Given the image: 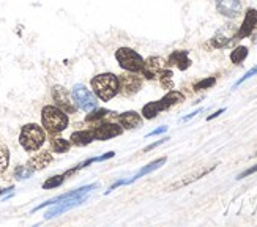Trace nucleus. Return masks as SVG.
<instances>
[{
    "label": "nucleus",
    "mask_w": 257,
    "mask_h": 227,
    "mask_svg": "<svg viewBox=\"0 0 257 227\" xmlns=\"http://www.w3.org/2000/svg\"><path fill=\"white\" fill-rule=\"evenodd\" d=\"M182 101H185V95L182 92H177V90H171V92H167L161 99L145 104L142 107V116H144V119L152 120L158 116V113L171 109L175 104H180Z\"/></svg>",
    "instance_id": "1"
},
{
    "label": "nucleus",
    "mask_w": 257,
    "mask_h": 227,
    "mask_svg": "<svg viewBox=\"0 0 257 227\" xmlns=\"http://www.w3.org/2000/svg\"><path fill=\"white\" fill-rule=\"evenodd\" d=\"M92 88L101 101H110L118 93V79L112 73H103L92 79Z\"/></svg>",
    "instance_id": "2"
},
{
    "label": "nucleus",
    "mask_w": 257,
    "mask_h": 227,
    "mask_svg": "<svg viewBox=\"0 0 257 227\" xmlns=\"http://www.w3.org/2000/svg\"><path fill=\"white\" fill-rule=\"evenodd\" d=\"M41 122L43 127L51 134H59L66 127H68V117H66L65 110H62L57 106H46L43 107L41 112Z\"/></svg>",
    "instance_id": "3"
},
{
    "label": "nucleus",
    "mask_w": 257,
    "mask_h": 227,
    "mask_svg": "<svg viewBox=\"0 0 257 227\" xmlns=\"http://www.w3.org/2000/svg\"><path fill=\"white\" fill-rule=\"evenodd\" d=\"M46 141V136L41 127L35 123H29L24 125L19 134V144L22 145V149L26 152H37L41 149V145Z\"/></svg>",
    "instance_id": "4"
},
{
    "label": "nucleus",
    "mask_w": 257,
    "mask_h": 227,
    "mask_svg": "<svg viewBox=\"0 0 257 227\" xmlns=\"http://www.w3.org/2000/svg\"><path fill=\"white\" fill-rule=\"evenodd\" d=\"M115 60L118 62V65L126 71L131 73H141L142 66H144V59L141 57V54H138L131 48H120L115 52Z\"/></svg>",
    "instance_id": "5"
},
{
    "label": "nucleus",
    "mask_w": 257,
    "mask_h": 227,
    "mask_svg": "<svg viewBox=\"0 0 257 227\" xmlns=\"http://www.w3.org/2000/svg\"><path fill=\"white\" fill-rule=\"evenodd\" d=\"M71 95H73V99H74L76 106L79 107V109H82V110H85V112L92 110V109H95L98 106L96 96L82 84L74 85Z\"/></svg>",
    "instance_id": "6"
},
{
    "label": "nucleus",
    "mask_w": 257,
    "mask_h": 227,
    "mask_svg": "<svg viewBox=\"0 0 257 227\" xmlns=\"http://www.w3.org/2000/svg\"><path fill=\"white\" fill-rule=\"evenodd\" d=\"M118 92L125 96L134 95L136 92H139V88L142 87V79L136 74V73H123L118 77Z\"/></svg>",
    "instance_id": "7"
},
{
    "label": "nucleus",
    "mask_w": 257,
    "mask_h": 227,
    "mask_svg": "<svg viewBox=\"0 0 257 227\" xmlns=\"http://www.w3.org/2000/svg\"><path fill=\"white\" fill-rule=\"evenodd\" d=\"M166 60L161 59L158 55H153V57H149L147 60H144V66H142V76L145 79H149V81H155V79H158L160 74L163 73V70L166 68Z\"/></svg>",
    "instance_id": "8"
},
{
    "label": "nucleus",
    "mask_w": 257,
    "mask_h": 227,
    "mask_svg": "<svg viewBox=\"0 0 257 227\" xmlns=\"http://www.w3.org/2000/svg\"><path fill=\"white\" fill-rule=\"evenodd\" d=\"M235 33H237V29L233 24H227L222 29H219L213 35V38L210 40L211 48L222 49V48L229 46V44L232 43V40H235Z\"/></svg>",
    "instance_id": "9"
},
{
    "label": "nucleus",
    "mask_w": 257,
    "mask_h": 227,
    "mask_svg": "<svg viewBox=\"0 0 257 227\" xmlns=\"http://www.w3.org/2000/svg\"><path fill=\"white\" fill-rule=\"evenodd\" d=\"M215 5L218 13L227 19H237L243 11L241 0H216Z\"/></svg>",
    "instance_id": "10"
},
{
    "label": "nucleus",
    "mask_w": 257,
    "mask_h": 227,
    "mask_svg": "<svg viewBox=\"0 0 257 227\" xmlns=\"http://www.w3.org/2000/svg\"><path fill=\"white\" fill-rule=\"evenodd\" d=\"M255 27H257V10L248 8L246 13H244V19L241 22V26L237 29L235 40H243V38L251 37Z\"/></svg>",
    "instance_id": "11"
},
{
    "label": "nucleus",
    "mask_w": 257,
    "mask_h": 227,
    "mask_svg": "<svg viewBox=\"0 0 257 227\" xmlns=\"http://www.w3.org/2000/svg\"><path fill=\"white\" fill-rule=\"evenodd\" d=\"M52 99L55 101V104L57 107H60L62 110L68 112V113H74L76 112V107L73 106V101H71V96L68 93V90L62 85H55L52 88Z\"/></svg>",
    "instance_id": "12"
},
{
    "label": "nucleus",
    "mask_w": 257,
    "mask_h": 227,
    "mask_svg": "<svg viewBox=\"0 0 257 227\" xmlns=\"http://www.w3.org/2000/svg\"><path fill=\"white\" fill-rule=\"evenodd\" d=\"M121 127L118 125H114V123H101V125H96L90 130L93 139H98V141H107V139H112L115 136H120L121 134Z\"/></svg>",
    "instance_id": "13"
},
{
    "label": "nucleus",
    "mask_w": 257,
    "mask_h": 227,
    "mask_svg": "<svg viewBox=\"0 0 257 227\" xmlns=\"http://www.w3.org/2000/svg\"><path fill=\"white\" fill-rule=\"evenodd\" d=\"M85 200H87V194H84V196H77V197H71V199H66V200H62V202L57 203V207H54L52 210H49L46 214H44V219H51V218H54V216H59V214H62V213H65V211H68V210H71V208H74V207H77V205H81V203L85 202Z\"/></svg>",
    "instance_id": "14"
},
{
    "label": "nucleus",
    "mask_w": 257,
    "mask_h": 227,
    "mask_svg": "<svg viewBox=\"0 0 257 227\" xmlns=\"http://www.w3.org/2000/svg\"><path fill=\"white\" fill-rule=\"evenodd\" d=\"M191 59H189V52L188 51H183V49H178V51H174L169 59H167V65L171 66H177L180 71H186L189 66H191Z\"/></svg>",
    "instance_id": "15"
},
{
    "label": "nucleus",
    "mask_w": 257,
    "mask_h": 227,
    "mask_svg": "<svg viewBox=\"0 0 257 227\" xmlns=\"http://www.w3.org/2000/svg\"><path fill=\"white\" fill-rule=\"evenodd\" d=\"M96 186H98V185H88V186H84V188H79V189H74V191H71V192H66V194H62V196H59V197H54V199H51V200H48V202L41 203V205H38L33 211H38V210H41V208H44V207L54 205V203H59V202L66 200V199H71V197H77V196L88 194V192H90V191H92L93 188H96Z\"/></svg>",
    "instance_id": "16"
},
{
    "label": "nucleus",
    "mask_w": 257,
    "mask_h": 227,
    "mask_svg": "<svg viewBox=\"0 0 257 227\" xmlns=\"http://www.w3.org/2000/svg\"><path fill=\"white\" fill-rule=\"evenodd\" d=\"M117 120L120 122V125L126 130H134V128H139L142 125V117L139 116L138 112L134 110H128V112H123L120 113L117 117Z\"/></svg>",
    "instance_id": "17"
},
{
    "label": "nucleus",
    "mask_w": 257,
    "mask_h": 227,
    "mask_svg": "<svg viewBox=\"0 0 257 227\" xmlns=\"http://www.w3.org/2000/svg\"><path fill=\"white\" fill-rule=\"evenodd\" d=\"M52 163V155L49 152H40L33 158L27 161V166L35 172V170H41L44 167H48Z\"/></svg>",
    "instance_id": "18"
},
{
    "label": "nucleus",
    "mask_w": 257,
    "mask_h": 227,
    "mask_svg": "<svg viewBox=\"0 0 257 227\" xmlns=\"http://www.w3.org/2000/svg\"><path fill=\"white\" fill-rule=\"evenodd\" d=\"M216 167V164L215 166H211V167H207V169H202V170H199V172H196V174H191V175H188L186 178H183V180H180V181H177V183H174L169 189H178V188H183V186H186V185H189V183H193V181H196V180H199V178H202L204 175H207V174H210L211 170H213Z\"/></svg>",
    "instance_id": "19"
},
{
    "label": "nucleus",
    "mask_w": 257,
    "mask_h": 227,
    "mask_svg": "<svg viewBox=\"0 0 257 227\" xmlns=\"http://www.w3.org/2000/svg\"><path fill=\"white\" fill-rule=\"evenodd\" d=\"M167 160L166 158H160V160H156V161H153V163H150L149 166H145V167H142L139 172L134 175L133 178H130V180H126V185H130V183H133V181H136V180H139L141 177H144V175H147V174H150V172H153V170H156V169H160L164 163H166Z\"/></svg>",
    "instance_id": "20"
},
{
    "label": "nucleus",
    "mask_w": 257,
    "mask_h": 227,
    "mask_svg": "<svg viewBox=\"0 0 257 227\" xmlns=\"http://www.w3.org/2000/svg\"><path fill=\"white\" fill-rule=\"evenodd\" d=\"M71 144L73 145H77V147H84V145H88L92 144L95 139L90 131H76L71 134Z\"/></svg>",
    "instance_id": "21"
},
{
    "label": "nucleus",
    "mask_w": 257,
    "mask_h": 227,
    "mask_svg": "<svg viewBox=\"0 0 257 227\" xmlns=\"http://www.w3.org/2000/svg\"><path fill=\"white\" fill-rule=\"evenodd\" d=\"M70 145L71 142H68L63 138H59V136H55V138L51 139V150L55 152V153H65L70 150Z\"/></svg>",
    "instance_id": "22"
},
{
    "label": "nucleus",
    "mask_w": 257,
    "mask_h": 227,
    "mask_svg": "<svg viewBox=\"0 0 257 227\" xmlns=\"http://www.w3.org/2000/svg\"><path fill=\"white\" fill-rule=\"evenodd\" d=\"M248 54H249V51H248L246 46H237L230 52V62L233 65H241L244 60H246Z\"/></svg>",
    "instance_id": "23"
},
{
    "label": "nucleus",
    "mask_w": 257,
    "mask_h": 227,
    "mask_svg": "<svg viewBox=\"0 0 257 227\" xmlns=\"http://www.w3.org/2000/svg\"><path fill=\"white\" fill-rule=\"evenodd\" d=\"M160 82L164 88H174V73L171 70H167V68H164L163 73L160 74Z\"/></svg>",
    "instance_id": "24"
},
{
    "label": "nucleus",
    "mask_w": 257,
    "mask_h": 227,
    "mask_svg": "<svg viewBox=\"0 0 257 227\" xmlns=\"http://www.w3.org/2000/svg\"><path fill=\"white\" fill-rule=\"evenodd\" d=\"M65 177H66V174H62V175H54V177L48 178V180L43 183V189H54V188L60 186V185L63 183V181H65Z\"/></svg>",
    "instance_id": "25"
},
{
    "label": "nucleus",
    "mask_w": 257,
    "mask_h": 227,
    "mask_svg": "<svg viewBox=\"0 0 257 227\" xmlns=\"http://www.w3.org/2000/svg\"><path fill=\"white\" fill-rule=\"evenodd\" d=\"M8 164H10V150L8 147L0 145V174L5 172Z\"/></svg>",
    "instance_id": "26"
},
{
    "label": "nucleus",
    "mask_w": 257,
    "mask_h": 227,
    "mask_svg": "<svg viewBox=\"0 0 257 227\" xmlns=\"http://www.w3.org/2000/svg\"><path fill=\"white\" fill-rule=\"evenodd\" d=\"M216 84V77H205L202 81H199L197 84H194V90L196 92H202V90H207V88H211Z\"/></svg>",
    "instance_id": "27"
},
{
    "label": "nucleus",
    "mask_w": 257,
    "mask_h": 227,
    "mask_svg": "<svg viewBox=\"0 0 257 227\" xmlns=\"http://www.w3.org/2000/svg\"><path fill=\"white\" fill-rule=\"evenodd\" d=\"M32 174H33V170H32L29 166H19V167H16V170H15V177L19 178V180H26V178H29Z\"/></svg>",
    "instance_id": "28"
},
{
    "label": "nucleus",
    "mask_w": 257,
    "mask_h": 227,
    "mask_svg": "<svg viewBox=\"0 0 257 227\" xmlns=\"http://www.w3.org/2000/svg\"><path fill=\"white\" fill-rule=\"evenodd\" d=\"M257 74V65L254 66V68H251V70L249 71H246V73H244V76H241L240 79H238V81L235 82V84H233V88H237L238 85H241L244 81H248V79L249 77H252V76H255Z\"/></svg>",
    "instance_id": "29"
},
{
    "label": "nucleus",
    "mask_w": 257,
    "mask_h": 227,
    "mask_svg": "<svg viewBox=\"0 0 257 227\" xmlns=\"http://www.w3.org/2000/svg\"><path fill=\"white\" fill-rule=\"evenodd\" d=\"M107 113H110L109 110H106V109H98L96 112H93L92 116H87V122H92V120H98V119H103V117H106Z\"/></svg>",
    "instance_id": "30"
},
{
    "label": "nucleus",
    "mask_w": 257,
    "mask_h": 227,
    "mask_svg": "<svg viewBox=\"0 0 257 227\" xmlns=\"http://www.w3.org/2000/svg\"><path fill=\"white\" fill-rule=\"evenodd\" d=\"M255 172H257V164H255V166H252V167H249L248 170H244V172H241L237 178H238V180H241V178L248 177V175H251V174H255Z\"/></svg>",
    "instance_id": "31"
},
{
    "label": "nucleus",
    "mask_w": 257,
    "mask_h": 227,
    "mask_svg": "<svg viewBox=\"0 0 257 227\" xmlns=\"http://www.w3.org/2000/svg\"><path fill=\"white\" fill-rule=\"evenodd\" d=\"M114 156H115L114 152H109V153H106V155H103V156H98V158H96V163H99V161H106V160H109V158H114Z\"/></svg>",
    "instance_id": "32"
},
{
    "label": "nucleus",
    "mask_w": 257,
    "mask_h": 227,
    "mask_svg": "<svg viewBox=\"0 0 257 227\" xmlns=\"http://www.w3.org/2000/svg\"><path fill=\"white\" fill-rule=\"evenodd\" d=\"M224 112H226V107H222V109L216 110L215 113H211V116H208V117H207V122H210V120H213V119L219 117V116H221V113H224Z\"/></svg>",
    "instance_id": "33"
},
{
    "label": "nucleus",
    "mask_w": 257,
    "mask_h": 227,
    "mask_svg": "<svg viewBox=\"0 0 257 227\" xmlns=\"http://www.w3.org/2000/svg\"><path fill=\"white\" fill-rule=\"evenodd\" d=\"M166 131H167V127H161V128H158V130L152 131L150 134H147V138H152V136H158V134H163V133H166Z\"/></svg>",
    "instance_id": "34"
},
{
    "label": "nucleus",
    "mask_w": 257,
    "mask_h": 227,
    "mask_svg": "<svg viewBox=\"0 0 257 227\" xmlns=\"http://www.w3.org/2000/svg\"><path fill=\"white\" fill-rule=\"evenodd\" d=\"M167 139H161V141H158V142H155V144H152V145H149L147 149H144V152H150V150H153V149H156L158 145H161V144H164Z\"/></svg>",
    "instance_id": "35"
},
{
    "label": "nucleus",
    "mask_w": 257,
    "mask_h": 227,
    "mask_svg": "<svg viewBox=\"0 0 257 227\" xmlns=\"http://www.w3.org/2000/svg\"><path fill=\"white\" fill-rule=\"evenodd\" d=\"M202 110H204V109H197V110H194L193 113H189V116L183 117V119H182V122H188V120H191L193 117H196V116H197V113H200V112H202Z\"/></svg>",
    "instance_id": "36"
},
{
    "label": "nucleus",
    "mask_w": 257,
    "mask_h": 227,
    "mask_svg": "<svg viewBox=\"0 0 257 227\" xmlns=\"http://www.w3.org/2000/svg\"><path fill=\"white\" fill-rule=\"evenodd\" d=\"M13 189V186H10V188H5V189H0V196L2 194H5V192H8V191H11Z\"/></svg>",
    "instance_id": "37"
}]
</instances>
